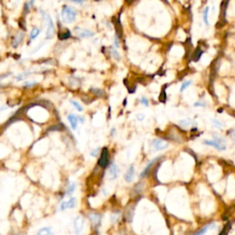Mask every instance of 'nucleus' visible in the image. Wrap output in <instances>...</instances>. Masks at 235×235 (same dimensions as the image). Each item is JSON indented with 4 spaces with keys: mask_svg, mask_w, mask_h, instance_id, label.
<instances>
[{
    "mask_svg": "<svg viewBox=\"0 0 235 235\" xmlns=\"http://www.w3.org/2000/svg\"><path fill=\"white\" fill-rule=\"evenodd\" d=\"M73 230H74V233L76 235H81L83 231H84V227H85V224H86V221H85V219L82 217V216H76L73 219Z\"/></svg>",
    "mask_w": 235,
    "mask_h": 235,
    "instance_id": "7ed1b4c3",
    "label": "nucleus"
},
{
    "mask_svg": "<svg viewBox=\"0 0 235 235\" xmlns=\"http://www.w3.org/2000/svg\"><path fill=\"white\" fill-rule=\"evenodd\" d=\"M192 83V81L191 80H189V81H186V82H185L183 85H182V87H181V88H180V91L181 92H183V91L185 90L186 88H187L189 86H190V84Z\"/></svg>",
    "mask_w": 235,
    "mask_h": 235,
    "instance_id": "a878e982",
    "label": "nucleus"
},
{
    "mask_svg": "<svg viewBox=\"0 0 235 235\" xmlns=\"http://www.w3.org/2000/svg\"><path fill=\"white\" fill-rule=\"evenodd\" d=\"M88 219L90 220L91 224L93 226L94 229H97L100 224H101V219H102V216L100 213L97 212H90L88 214Z\"/></svg>",
    "mask_w": 235,
    "mask_h": 235,
    "instance_id": "423d86ee",
    "label": "nucleus"
},
{
    "mask_svg": "<svg viewBox=\"0 0 235 235\" xmlns=\"http://www.w3.org/2000/svg\"><path fill=\"white\" fill-rule=\"evenodd\" d=\"M67 119H68V121H69V123H70V125L72 127L73 129H77V125H78L77 116H75L73 114H70V115H68Z\"/></svg>",
    "mask_w": 235,
    "mask_h": 235,
    "instance_id": "ddd939ff",
    "label": "nucleus"
},
{
    "mask_svg": "<svg viewBox=\"0 0 235 235\" xmlns=\"http://www.w3.org/2000/svg\"><path fill=\"white\" fill-rule=\"evenodd\" d=\"M92 91V93L93 94H95V95H96L97 96H104V92L102 90H100V89H98V88H93V89H91Z\"/></svg>",
    "mask_w": 235,
    "mask_h": 235,
    "instance_id": "5701e85b",
    "label": "nucleus"
},
{
    "mask_svg": "<svg viewBox=\"0 0 235 235\" xmlns=\"http://www.w3.org/2000/svg\"><path fill=\"white\" fill-rule=\"evenodd\" d=\"M37 235H54L52 228L50 227H44V228H41L38 231L37 233Z\"/></svg>",
    "mask_w": 235,
    "mask_h": 235,
    "instance_id": "2eb2a0df",
    "label": "nucleus"
},
{
    "mask_svg": "<svg viewBox=\"0 0 235 235\" xmlns=\"http://www.w3.org/2000/svg\"><path fill=\"white\" fill-rule=\"evenodd\" d=\"M96 1H98V0H96Z\"/></svg>",
    "mask_w": 235,
    "mask_h": 235,
    "instance_id": "a19ab883",
    "label": "nucleus"
},
{
    "mask_svg": "<svg viewBox=\"0 0 235 235\" xmlns=\"http://www.w3.org/2000/svg\"><path fill=\"white\" fill-rule=\"evenodd\" d=\"M40 31L39 30V29H33L32 31H31V34H30V37H31V40H34V39H36L37 37L39 36V34H40Z\"/></svg>",
    "mask_w": 235,
    "mask_h": 235,
    "instance_id": "aec40b11",
    "label": "nucleus"
},
{
    "mask_svg": "<svg viewBox=\"0 0 235 235\" xmlns=\"http://www.w3.org/2000/svg\"><path fill=\"white\" fill-rule=\"evenodd\" d=\"M115 47L118 48L119 47V40H118V37H115Z\"/></svg>",
    "mask_w": 235,
    "mask_h": 235,
    "instance_id": "e433bc0d",
    "label": "nucleus"
},
{
    "mask_svg": "<svg viewBox=\"0 0 235 235\" xmlns=\"http://www.w3.org/2000/svg\"><path fill=\"white\" fill-rule=\"evenodd\" d=\"M41 13H42V16H43V19H44V20H45V22L48 24V29H47L46 38H47V39H52L53 37L54 36V33H55L54 22H53L52 18H51V17H50L48 14L43 13V11H42Z\"/></svg>",
    "mask_w": 235,
    "mask_h": 235,
    "instance_id": "20e7f679",
    "label": "nucleus"
},
{
    "mask_svg": "<svg viewBox=\"0 0 235 235\" xmlns=\"http://www.w3.org/2000/svg\"><path fill=\"white\" fill-rule=\"evenodd\" d=\"M179 124L183 127H189L192 124V121L189 119L188 120H182L179 121Z\"/></svg>",
    "mask_w": 235,
    "mask_h": 235,
    "instance_id": "4be33fe9",
    "label": "nucleus"
},
{
    "mask_svg": "<svg viewBox=\"0 0 235 235\" xmlns=\"http://www.w3.org/2000/svg\"><path fill=\"white\" fill-rule=\"evenodd\" d=\"M202 54V52L199 50V49H197L194 53V55H193V60L194 61H198L199 58H200V55Z\"/></svg>",
    "mask_w": 235,
    "mask_h": 235,
    "instance_id": "393cba45",
    "label": "nucleus"
},
{
    "mask_svg": "<svg viewBox=\"0 0 235 235\" xmlns=\"http://www.w3.org/2000/svg\"><path fill=\"white\" fill-rule=\"evenodd\" d=\"M23 37H24V33L23 32H19L18 33L16 36L14 37V39H13V40H12V47L13 48H17L18 45H19V43L21 42V40H23Z\"/></svg>",
    "mask_w": 235,
    "mask_h": 235,
    "instance_id": "4468645a",
    "label": "nucleus"
},
{
    "mask_svg": "<svg viewBox=\"0 0 235 235\" xmlns=\"http://www.w3.org/2000/svg\"><path fill=\"white\" fill-rule=\"evenodd\" d=\"M109 177L111 180H114L118 177V175H119V167L118 165L115 163H111L110 167H109Z\"/></svg>",
    "mask_w": 235,
    "mask_h": 235,
    "instance_id": "9b49d317",
    "label": "nucleus"
},
{
    "mask_svg": "<svg viewBox=\"0 0 235 235\" xmlns=\"http://www.w3.org/2000/svg\"><path fill=\"white\" fill-rule=\"evenodd\" d=\"M70 37H71V32L68 30H65L64 31H62V32L58 33V38H59L60 40H65L69 39Z\"/></svg>",
    "mask_w": 235,
    "mask_h": 235,
    "instance_id": "dca6fc26",
    "label": "nucleus"
},
{
    "mask_svg": "<svg viewBox=\"0 0 235 235\" xmlns=\"http://www.w3.org/2000/svg\"><path fill=\"white\" fill-rule=\"evenodd\" d=\"M77 119H78V121H80L81 123H84L85 122V119L81 116H77Z\"/></svg>",
    "mask_w": 235,
    "mask_h": 235,
    "instance_id": "c9c22d12",
    "label": "nucleus"
},
{
    "mask_svg": "<svg viewBox=\"0 0 235 235\" xmlns=\"http://www.w3.org/2000/svg\"><path fill=\"white\" fill-rule=\"evenodd\" d=\"M137 120H140V121H142V120H144V115L143 114H142V113H139L138 115H137Z\"/></svg>",
    "mask_w": 235,
    "mask_h": 235,
    "instance_id": "473e14b6",
    "label": "nucleus"
},
{
    "mask_svg": "<svg viewBox=\"0 0 235 235\" xmlns=\"http://www.w3.org/2000/svg\"><path fill=\"white\" fill-rule=\"evenodd\" d=\"M60 129H61V127L59 126V125H56V126L50 127L48 130H52V131H53V130H60Z\"/></svg>",
    "mask_w": 235,
    "mask_h": 235,
    "instance_id": "c756f323",
    "label": "nucleus"
},
{
    "mask_svg": "<svg viewBox=\"0 0 235 235\" xmlns=\"http://www.w3.org/2000/svg\"><path fill=\"white\" fill-rule=\"evenodd\" d=\"M134 174H135L134 166H133V164H131V165L129 166L126 174H125V176H124V179H125V181H126L127 183H131V182L133 181Z\"/></svg>",
    "mask_w": 235,
    "mask_h": 235,
    "instance_id": "9d476101",
    "label": "nucleus"
},
{
    "mask_svg": "<svg viewBox=\"0 0 235 235\" xmlns=\"http://www.w3.org/2000/svg\"><path fill=\"white\" fill-rule=\"evenodd\" d=\"M152 146L154 151H163L168 147V143L161 139H154L152 142Z\"/></svg>",
    "mask_w": 235,
    "mask_h": 235,
    "instance_id": "6e6552de",
    "label": "nucleus"
},
{
    "mask_svg": "<svg viewBox=\"0 0 235 235\" xmlns=\"http://www.w3.org/2000/svg\"><path fill=\"white\" fill-rule=\"evenodd\" d=\"M224 140L219 138V137H216L214 136V140L213 141H209V140H205L203 142V143L209 146H212L215 149H217L218 151H224L226 150V145L224 143Z\"/></svg>",
    "mask_w": 235,
    "mask_h": 235,
    "instance_id": "f03ea898",
    "label": "nucleus"
},
{
    "mask_svg": "<svg viewBox=\"0 0 235 235\" xmlns=\"http://www.w3.org/2000/svg\"><path fill=\"white\" fill-rule=\"evenodd\" d=\"M98 153H99V148H96V149H95V150H93V151L91 152L90 155L91 156H93V157H96V156L98 154Z\"/></svg>",
    "mask_w": 235,
    "mask_h": 235,
    "instance_id": "cd10ccee",
    "label": "nucleus"
},
{
    "mask_svg": "<svg viewBox=\"0 0 235 235\" xmlns=\"http://www.w3.org/2000/svg\"><path fill=\"white\" fill-rule=\"evenodd\" d=\"M36 85V83L35 82H31V83H26L25 84V87H33V86H35Z\"/></svg>",
    "mask_w": 235,
    "mask_h": 235,
    "instance_id": "72a5a7b5",
    "label": "nucleus"
},
{
    "mask_svg": "<svg viewBox=\"0 0 235 235\" xmlns=\"http://www.w3.org/2000/svg\"><path fill=\"white\" fill-rule=\"evenodd\" d=\"M212 123H213L214 127H216L218 129H220V128L223 127V123H221V122H220L219 120H212Z\"/></svg>",
    "mask_w": 235,
    "mask_h": 235,
    "instance_id": "bb28decb",
    "label": "nucleus"
},
{
    "mask_svg": "<svg viewBox=\"0 0 235 235\" xmlns=\"http://www.w3.org/2000/svg\"><path fill=\"white\" fill-rule=\"evenodd\" d=\"M141 102H142V104H143L145 107H148L149 106V102H148V99L146 98V97H142L141 98Z\"/></svg>",
    "mask_w": 235,
    "mask_h": 235,
    "instance_id": "c85d7f7f",
    "label": "nucleus"
},
{
    "mask_svg": "<svg viewBox=\"0 0 235 235\" xmlns=\"http://www.w3.org/2000/svg\"><path fill=\"white\" fill-rule=\"evenodd\" d=\"M199 106H204L203 103H200V102H196L194 103V107H199Z\"/></svg>",
    "mask_w": 235,
    "mask_h": 235,
    "instance_id": "4c0bfd02",
    "label": "nucleus"
},
{
    "mask_svg": "<svg viewBox=\"0 0 235 235\" xmlns=\"http://www.w3.org/2000/svg\"><path fill=\"white\" fill-rule=\"evenodd\" d=\"M69 1H72V2H74L76 4H83L85 2V0H69Z\"/></svg>",
    "mask_w": 235,
    "mask_h": 235,
    "instance_id": "f704fd0d",
    "label": "nucleus"
},
{
    "mask_svg": "<svg viewBox=\"0 0 235 235\" xmlns=\"http://www.w3.org/2000/svg\"><path fill=\"white\" fill-rule=\"evenodd\" d=\"M214 228L215 227V224H213V223H210V224H209V225H207L206 227H204V228H202L199 232H198L197 233H195V234L193 235H204L207 232H208V230L209 229H210V228Z\"/></svg>",
    "mask_w": 235,
    "mask_h": 235,
    "instance_id": "a211bd4d",
    "label": "nucleus"
},
{
    "mask_svg": "<svg viewBox=\"0 0 235 235\" xmlns=\"http://www.w3.org/2000/svg\"><path fill=\"white\" fill-rule=\"evenodd\" d=\"M209 7H207L204 9V11H203V20H204V22H205L206 25H209V21H208V13H209Z\"/></svg>",
    "mask_w": 235,
    "mask_h": 235,
    "instance_id": "412c9836",
    "label": "nucleus"
},
{
    "mask_svg": "<svg viewBox=\"0 0 235 235\" xmlns=\"http://www.w3.org/2000/svg\"><path fill=\"white\" fill-rule=\"evenodd\" d=\"M110 52H111V54H112L114 59H116V60H118V61L120 59V55L119 52H118L115 48L111 47V48H110Z\"/></svg>",
    "mask_w": 235,
    "mask_h": 235,
    "instance_id": "6ab92c4d",
    "label": "nucleus"
},
{
    "mask_svg": "<svg viewBox=\"0 0 235 235\" xmlns=\"http://www.w3.org/2000/svg\"><path fill=\"white\" fill-rule=\"evenodd\" d=\"M75 188H76V184H75L74 182L70 183V184H69V186H68V187H67V189H66L65 194H66L67 196H71L73 193L74 192Z\"/></svg>",
    "mask_w": 235,
    "mask_h": 235,
    "instance_id": "f3484780",
    "label": "nucleus"
},
{
    "mask_svg": "<svg viewBox=\"0 0 235 235\" xmlns=\"http://www.w3.org/2000/svg\"><path fill=\"white\" fill-rule=\"evenodd\" d=\"M70 102H71V104H72L73 106V107H74L75 109H77L78 111H82V110H83V108L81 107V105H80V104H79V103H78L77 101H74V100H71Z\"/></svg>",
    "mask_w": 235,
    "mask_h": 235,
    "instance_id": "b1692460",
    "label": "nucleus"
},
{
    "mask_svg": "<svg viewBox=\"0 0 235 235\" xmlns=\"http://www.w3.org/2000/svg\"><path fill=\"white\" fill-rule=\"evenodd\" d=\"M76 206V199L75 198H70L68 200H65V201H63L59 207V209L61 211H63V210H66L68 209H73L75 208Z\"/></svg>",
    "mask_w": 235,
    "mask_h": 235,
    "instance_id": "0eeeda50",
    "label": "nucleus"
},
{
    "mask_svg": "<svg viewBox=\"0 0 235 235\" xmlns=\"http://www.w3.org/2000/svg\"><path fill=\"white\" fill-rule=\"evenodd\" d=\"M74 31L76 33V35L80 37V38H90L95 35V33L93 31H90L88 30H85V29H81V28H75Z\"/></svg>",
    "mask_w": 235,
    "mask_h": 235,
    "instance_id": "1a4fd4ad",
    "label": "nucleus"
},
{
    "mask_svg": "<svg viewBox=\"0 0 235 235\" xmlns=\"http://www.w3.org/2000/svg\"><path fill=\"white\" fill-rule=\"evenodd\" d=\"M90 235H97V233H92V234H90Z\"/></svg>",
    "mask_w": 235,
    "mask_h": 235,
    "instance_id": "ea45409f",
    "label": "nucleus"
},
{
    "mask_svg": "<svg viewBox=\"0 0 235 235\" xmlns=\"http://www.w3.org/2000/svg\"><path fill=\"white\" fill-rule=\"evenodd\" d=\"M98 165L101 167V168H106L109 163V150L108 148H103L101 153H100V156H99V159H98Z\"/></svg>",
    "mask_w": 235,
    "mask_h": 235,
    "instance_id": "39448f33",
    "label": "nucleus"
},
{
    "mask_svg": "<svg viewBox=\"0 0 235 235\" xmlns=\"http://www.w3.org/2000/svg\"><path fill=\"white\" fill-rule=\"evenodd\" d=\"M34 2H35V0H31V1H30V3H29V5H30V7H31V6H33V4H34Z\"/></svg>",
    "mask_w": 235,
    "mask_h": 235,
    "instance_id": "58836bf2",
    "label": "nucleus"
},
{
    "mask_svg": "<svg viewBox=\"0 0 235 235\" xmlns=\"http://www.w3.org/2000/svg\"><path fill=\"white\" fill-rule=\"evenodd\" d=\"M159 159H160V158L156 157V158H154L153 160H152V161H151V162L149 163V164H148V165H147V166L145 167L144 169H143V172L141 173V175H140V177H141V178L144 177L145 176H146V175H147V174L149 173L150 169H151V168H152V167L153 166V164L156 163V162H157V161H158Z\"/></svg>",
    "mask_w": 235,
    "mask_h": 235,
    "instance_id": "f8f14e48",
    "label": "nucleus"
},
{
    "mask_svg": "<svg viewBox=\"0 0 235 235\" xmlns=\"http://www.w3.org/2000/svg\"><path fill=\"white\" fill-rule=\"evenodd\" d=\"M62 18L64 23H73L76 18V11L72 7L64 6L62 9Z\"/></svg>",
    "mask_w": 235,
    "mask_h": 235,
    "instance_id": "f257e3e1",
    "label": "nucleus"
},
{
    "mask_svg": "<svg viewBox=\"0 0 235 235\" xmlns=\"http://www.w3.org/2000/svg\"><path fill=\"white\" fill-rule=\"evenodd\" d=\"M30 5H29V3H26L25 4V6H24V11H25V14H27L29 11H30Z\"/></svg>",
    "mask_w": 235,
    "mask_h": 235,
    "instance_id": "2f4dec72",
    "label": "nucleus"
},
{
    "mask_svg": "<svg viewBox=\"0 0 235 235\" xmlns=\"http://www.w3.org/2000/svg\"><path fill=\"white\" fill-rule=\"evenodd\" d=\"M120 216V214L118 213H114V214H112V216H111V221L112 222H114V221H116V219H118V218Z\"/></svg>",
    "mask_w": 235,
    "mask_h": 235,
    "instance_id": "7c9ffc66",
    "label": "nucleus"
}]
</instances>
